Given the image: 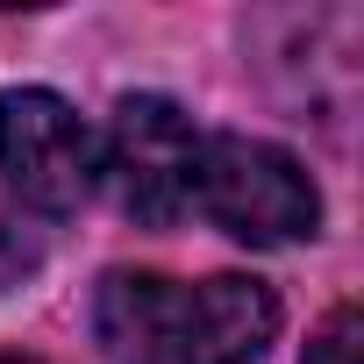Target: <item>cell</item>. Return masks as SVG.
Here are the masks:
<instances>
[{
	"instance_id": "obj_1",
	"label": "cell",
	"mask_w": 364,
	"mask_h": 364,
	"mask_svg": "<svg viewBox=\"0 0 364 364\" xmlns=\"http://www.w3.org/2000/svg\"><path fill=\"white\" fill-rule=\"evenodd\" d=\"M272 336L279 293L243 272H107L93 293V343L107 364H257Z\"/></svg>"
},
{
	"instance_id": "obj_2",
	"label": "cell",
	"mask_w": 364,
	"mask_h": 364,
	"mask_svg": "<svg viewBox=\"0 0 364 364\" xmlns=\"http://www.w3.org/2000/svg\"><path fill=\"white\" fill-rule=\"evenodd\" d=\"M193 208L250 250H286L321 229V186L307 178V164L293 150H279L264 136H236V129L200 143Z\"/></svg>"
},
{
	"instance_id": "obj_3",
	"label": "cell",
	"mask_w": 364,
	"mask_h": 364,
	"mask_svg": "<svg viewBox=\"0 0 364 364\" xmlns=\"http://www.w3.org/2000/svg\"><path fill=\"white\" fill-rule=\"evenodd\" d=\"M200 129L193 114L164 93H122L100 136V186L136 229H171L193 215V178H200Z\"/></svg>"
},
{
	"instance_id": "obj_4",
	"label": "cell",
	"mask_w": 364,
	"mask_h": 364,
	"mask_svg": "<svg viewBox=\"0 0 364 364\" xmlns=\"http://www.w3.org/2000/svg\"><path fill=\"white\" fill-rule=\"evenodd\" d=\"M0 178L36 215H72L100 186V136L86 114L50 86H8L0 93Z\"/></svg>"
},
{
	"instance_id": "obj_5",
	"label": "cell",
	"mask_w": 364,
	"mask_h": 364,
	"mask_svg": "<svg viewBox=\"0 0 364 364\" xmlns=\"http://www.w3.org/2000/svg\"><path fill=\"white\" fill-rule=\"evenodd\" d=\"M300 364H357V307H343V314L314 336V350H307Z\"/></svg>"
},
{
	"instance_id": "obj_6",
	"label": "cell",
	"mask_w": 364,
	"mask_h": 364,
	"mask_svg": "<svg viewBox=\"0 0 364 364\" xmlns=\"http://www.w3.org/2000/svg\"><path fill=\"white\" fill-rule=\"evenodd\" d=\"M0 364H43V357H29V350H8V357H0Z\"/></svg>"
}]
</instances>
